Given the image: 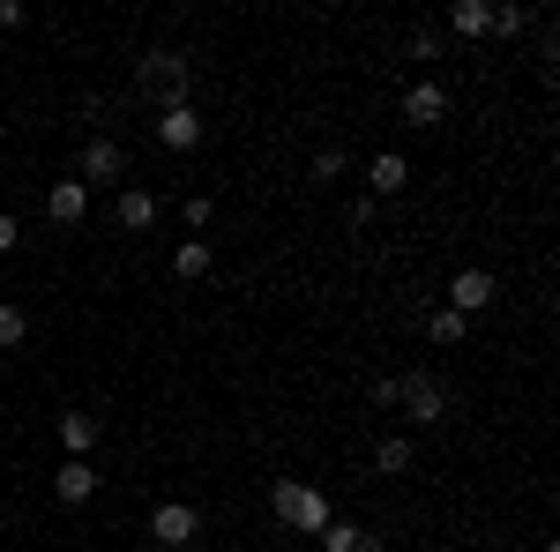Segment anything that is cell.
<instances>
[{"instance_id": "obj_9", "label": "cell", "mask_w": 560, "mask_h": 552, "mask_svg": "<svg viewBox=\"0 0 560 552\" xmlns=\"http://www.w3.org/2000/svg\"><path fill=\"white\" fill-rule=\"evenodd\" d=\"M52 493H60L68 508H83L90 493H97V463H90V456H68V463L52 470Z\"/></svg>"}, {"instance_id": "obj_5", "label": "cell", "mask_w": 560, "mask_h": 552, "mask_svg": "<svg viewBox=\"0 0 560 552\" xmlns=\"http://www.w3.org/2000/svg\"><path fill=\"white\" fill-rule=\"evenodd\" d=\"M120 172H128V150H120L113 134H90L83 142V187H113Z\"/></svg>"}, {"instance_id": "obj_16", "label": "cell", "mask_w": 560, "mask_h": 552, "mask_svg": "<svg viewBox=\"0 0 560 552\" xmlns=\"http://www.w3.org/2000/svg\"><path fill=\"white\" fill-rule=\"evenodd\" d=\"M419 463V448H411V441H404V433H388L382 448H374V470H382V478H404V470Z\"/></svg>"}, {"instance_id": "obj_20", "label": "cell", "mask_w": 560, "mask_h": 552, "mask_svg": "<svg viewBox=\"0 0 560 552\" xmlns=\"http://www.w3.org/2000/svg\"><path fill=\"white\" fill-rule=\"evenodd\" d=\"M427 329H433V343H464V337H471V321H464L456 306H441V314H433Z\"/></svg>"}, {"instance_id": "obj_19", "label": "cell", "mask_w": 560, "mask_h": 552, "mask_svg": "<svg viewBox=\"0 0 560 552\" xmlns=\"http://www.w3.org/2000/svg\"><path fill=\"white\" fill-rule=\"evenodd\" d=\"M493 31H501V38H523V31H538V15L509 0V8H493Z\"/></svg>"}, {"instance_id": "obj_18", "label": "cell", "mask_w": 560, "mask_h": 552, "mask_svg": "<svg viewBox=\"0 0 560 552\" xmlns=\"http://www.w3.org/2000/svg\"><path fill=\"white\" fill-rule=\"evenodd\" d=\"M404 52H411V60H441V52H448V31H433V23H419V31L404 38Z\"/></svg>"}, {"instance_id": "obj_12", "label": "cell", "mask_w": 560, "mask_h": 552, "mask_svg": "<svg viewBox=\"0 0 560 552\" xmlns=\"http://www.w3.org/2000/svg\"><path fill=\"white\" fill-rule=\"evenodd\" d=\"M322 552H388V538L359 530V522H329V530H322Z\"/></svg>"}, {"instance_id": "obj_10", "label": "cell", "mask_w": 560, "mask_h": 552, "mask_svg": "<svg viewBox=\"0 0 560 552\" xmlns=\"http://www.w3.org/2000/svg\"><path fill=\"white\" fill-rule=\"evenodd\" d=\"M113 224H120V232H150V224H158V195H150V187H120Z\"/></svg>"}, {"instance_id": "obj_25", "label": "cell", "mask_w": 560, "mask_h": 552, "mask_svg": "<svg viewBox=\"0 0 560 552\" xmlns=\"http://www.w3.org/2000/svg\"><path fill=\"white\" fill-rule=\"evenodd\" d=\"M23 23V0H0V31H15Z\"/></svg>"}, {"instance_id": "obj_14", "label": "cell", "mask_w": 560, "mask_h": 552, "mask_svg": "<svg viewBox=\"0 0 560 552\" xmlns=\"http://www.w3.org/2000/svg\"><path fill=\"white\" fill-rule=\"evenodd\" d=\"M60 448H68V456H90V448H97V419H90V411H60Z\"/></svg>"}, {"instance_id": "obj_1", "label": "cell", "mask_w": 560, "mask_h": 552, "mask_svg": "<svg viewBox=\"0 0 560 552\" xmlns=\"http://www.w3.org/2000/svg\"><path fill=\"white\" fill-rule=\"evenodd\" d=\"M269 508H277L284 530H300V538H322V530L337 522L329 493H322V485H306V478H277V485H269Z\"/></svg>"}, {"instance_id": "obj_8", "label": "cell", "mask_w": 560, "mask_h": 552, "mask_svg": "<svg viewBox=\"0 0 560 552\" xmlns=\"http://www.w3.org/2000/svg\"><path fill=\"white\" fill-rule=\"evenodd\" d=\"M404 120H411V128H441V120H448V90L441 83H411L404 90Z\"/></svg>"}, {"instance_id": "obj_22", "label": "cell", "mask_w": 560, "mask_h": 552, "mask_svg": "<svg viewBox=\"0 0 560 552\" xmlns=\"http://www.w3.org/2000/svg\"><path fill=\"white\" fill-rule=\"evenodd\" d=\"M345 224H351V232H366V224H374V195H351V202H345Z\"/></svg>"}, {"instance_id": "obj_7", "label": "cell", "mask_w": 560, "mask_h": 552, "mask_svg": "<svg viewBox=\"0 0 560 552\" xmlns=\"http://www.w3.org/2000/svg\"><path fill=\"white\" fill-rule=\"evenodd\" d=\"M493 292H501V284H493V269H456V284H448V298H456V314H464V321L486 314Z\"/></svg>"}, {"instance_id": "obj_23", "label": "cell", "mask_w": 560, "mask_h": 552, "mask_svg": "<svg viewBox=\"0 0 560 552\" xmlns=\"http://www.w3.org/2000/svg\"><path fill=\"white\" fill-rule=\"evenodd\" d=\"M345 165H351L345 150H322V157H314V179H345Z\"/></svg>"}, {"instance_id": "obj_3", "label": "cell", "mask_w": 560, "mask_h": 552, "mask_svg": "<svg viewBox=\"0 0 560 552\" xmlns=\"http://www.w3.org/2000/svg\"><path fill=\"white\" fill-rule=\"evenodd\" d=\"M396 411H404L411 425H441L448 419V388H441V374H433V366L396 374Z\"/></svg>"}, {"instance_id": "obj_24", "label": "cell", "mask_w": 560, "mask_h": 552, "mask_svg": "<svg viewBox=\"0 0 560 552\" xmlns=\"http://www.w3.org/2000/svg\"><path fill=\"white\" fill-rule=\"evenodd\" d=\"M210 216H217V195H187V224H195V232H202Z\"/></svg>"}, {"instance_id": "obj_26", "label": "cell", "mask_w": 560, "mask_h": 552, "mask_svg": "<svg viewBox=\"0 0 560 552\" xmlns=\"http://www.w3.org/2000/svg\"><path fill=\"white\" fill-rule=\"evenodd\" d=\"M15 239H23V232H15V216L0 210V255H8V247H15Z\"/></svg>"}, {"instance_id": "obj_4", "label": "cell", "mask_w": 560, "mask_h": 552, "mask_svg": "<svg viewBox=\"0 0 560 552\" xmlns=\"http://www.w3.org/2000/svg\"><path fill=\"white\" fill-rule=\"evenodd\" d=\"M150 545H158V552L202 545V515L187 508V501H158V515H150Z\"/></svg>"}, {"instance_id": "obj_6", "label": "cell", "mask_w": 560, "mask_h": 552, "mask_svg": "<svg viewBox=\"0 0 560 552\" xmlns=\"http://www.w3.org/2000/svg\"><path fill=\"white\" fill-rule=\"evenodd\" d=\"M158 142H165L173 157H187V150L202 142V113H195V105H165V113H158Z\"/></svg>"}, {"instance_id": "obj_27", "label": "cell", "mask_w": 560, "mask_h": 552, "mask_svg": "<svg viewBox=\"0 0 560 552\" xmlns=\"http://www.w3.org/2000/svg\"><path fill=\"white\" fill-rule=\"evenodd\" d=\"M187 552H217V545H187Z\"/></svg>"}, {"instance_id": "obj_21", "label": "cell", "mask_w": 560, "mask_h": 552, "mask_svg": "<svg viewBox=\"0 0 560 552\" xmlns=\"http://www.w3.org/2000/svg\"><path fill=\"white\" fill-rule=\"evenodd\" d=\"M23 337H31V314L23 306H0V351H15Z\"/></svg>"}, {"instance_id": "obj_2", "label": "cell", "mask_w": 560, "mask_h": 552, "mask_svg": "<svg viewBox=\"0 0 560 552\" xmlns=\"http://www.w3.org/2000/svg\"><path fill=\"white\" fill-rule=\"evenodd\" d=\"M135 90H142V97H158V113H165V105H187V52H173V45L142 52V68H135Z\"/></svg>"}, {"instance_id": "obj_28", "label": "cell", "mask_w": 560, "mask_h": 552, "mask_svg": "<svg viewBox=\"0 0 560 552\" xmlns=\"http://www.w3.org/2000/svg\"><path fill=\"white\" fill-rule=\"evenodd\" d=\"M142 552H158V545H142Z\"/></svg>"}, {"instance_id": "obj_11", "label": "cell", "mask_w": 560, "mask_h": 552, "mask_svg": "<svg viewBox=\"0 0 560 552\" xmlns=\"http://www.w3.org/2000/svg\"><path fill=\"white\" fill-rule=\"evenodd\" d=\"M45 216H52V224H83L90 216V187L83 179H60V187L45 195Z\"/></svg>"}, {"instance_id": "obj_17", "label": "cell", "mask_w": 560, "mask_h": 552, "mask_svg": "<svg viewBox=\"0 0 560 552\" xmlns=\"http://www.w3.org/2000/svg\"><path fill=\"white\" fill-rule=\"evenodd\" d=\"M217 255H210V239H179L173 247V277H210Z\"/></svg>"}, {"instance_id": "obj_13", "label": "cell", "mask_w": 560, "mask_h": 552, "mask_svg": "<svg viewBox=\"0 0 560 552\" xmlns=\"http://www.w3.org/2000/svg\"><path fill=\"white\" fill-rule=\"evenodd\" d=\"M366 187H374V195H404V187H411V165H404L396 150H382V157L366 165Z\"/></svg>"}, {"instance_id": "obj_15", "label": "cell", "mask_w": 560, "mask_h": 552, "mask_svg": "<svg viewBox=\"0 0 560 552\" xmlns=\"http://www.w3.org/2000/svg\"><path fill=\"white\" fill-rule=\"evenodd\" d=\"M448 31H456V38H486V31H493V8H486V0H456V8H448Z\"/></svg>"}]
</instances>
